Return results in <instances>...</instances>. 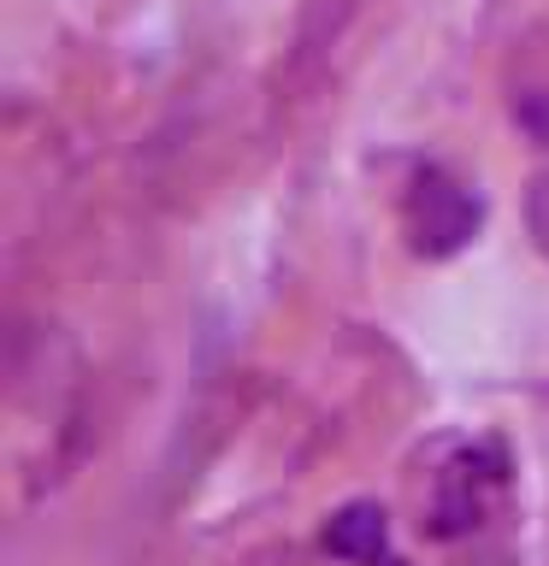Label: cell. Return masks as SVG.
<instances>
[{
  "mask_svg": "<svg viewBox=\"0 0 549 566\" xmlns=\"http://www.w3.org/2000/svg\"><path fill=\"white\" fill-rule=\"evenodd\" d=\"M478 219H485V207H478V195L460 184V177L425 166L414 184H407L402 224H407V242H414V254H425V260H449V254H460V248L478 237Z\"/></svg>",
  "mask_w": 549,
  "mask_h": 566,
  "instance_id": "6da1fadb",
  "label": "cell"
},
{
  "mask_svg": "<svg viewBox=\"0 0 549 566\" xmlns=\"http://www.w3.org/2000/svg\"><path fill=\"white\" fill-rule=\"evenodd\" d=\"M503 490V460L490 449H460L449 467L437 472L432 490V537H467L485 525V513Z\"/></svg>",
  "mask_w": 549,
  "mask_h": 566,
  "instance_id": "7a4b0ae2",
  "label": "cell"
},
{
  "mask_svg": "<svg viewBox=\"0 0 549 566\" xmlns=\"http://www.w3.org/2000/svg\"><path fill=\"white\" fill-rule=\"evenodd\" d=\"M514 124H520L531 142H543V148H549V88H531V95L514 101Z\"/></svg>",
  "mask_w": 549,
  "mask_h": 566,
  "instance_id": "277c9868",
  "label": "cell"
},
{
  "mask_svg": "<svg viewBox=\"0 0 549 566\" xmlns=\"http://www.w3.org/2000/svg\"><path fill=\"white\" fill-rule=\"evenodd\" d=\"M325 548L349 566H402L396 548H390V520L379 502H349L331 513L325 525Z\"/></svg>",
  "mask_w": 549,
  "mask_h": 566,
  "instance_id": "3957f363",
  "label": "cell"
},
{
  "mask_svg": "<svg viewBox=\"0 0 549 566\" xmlns=\"http://www.w3.org/2000/svg\"><path fill=\"white\" fill-rule=\"evenodd\" d=\"M526 219H531V242L549 254V177L531 184V201H526Z\"/></svg>",
  "mask_w": 549,
  "mask_h": 566,
  "instance_id": "5b68a950",
  "label": "cell"
}]
</instances>
